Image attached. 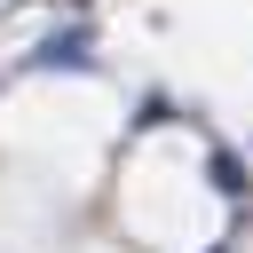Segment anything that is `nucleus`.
Masks as SVG:
<instances>
[{
  "label": "nucleus",
  "instance_id": "f03ea898",
  "mask_svg": "<svg viewBox=\"0 0 253 253\" xmlns=\"http://www.w3.org/2000/svg\"><path fill=\"white\" fill-rule=\"evenodd\" d=\"M213 182H221L229 198H245V174H237V158H229V150H213Z\"/></svg>",
  "mask_w": 253,
  "mask_h": 253
},
{
  "label": "nucleus",
  "instance_id": "f257e3e1",
  "mask_svg": "<svg viewBox=\"0 0 253 253\" xmlns=\"http://www.w3.org/2000/svg\"><path fill=\"white\" fill-rule=\"evenodd\" d=\"M95 63V40L71 24V32H55V40H40V55H32V71H87Z\"/></svg>",
  "mask_w": 253,
  "mask_h": 253
}]
</instances>
